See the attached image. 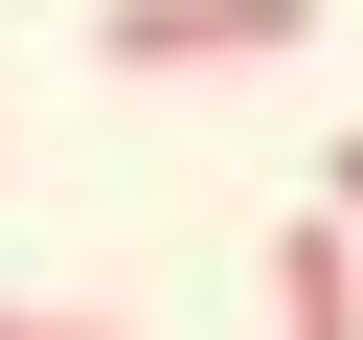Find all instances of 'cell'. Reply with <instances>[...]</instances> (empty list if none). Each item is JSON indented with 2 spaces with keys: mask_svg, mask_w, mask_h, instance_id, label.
Returning a JSON list of instances; mask_svg holds the SVG:
<instances>
[{
  "mask_svg": "<svg viewBox=\"0 0 363 340\" xmlns=\"http://www.w3.org/2000/svg\"><path fill=\"white\" fill-rule=\"evenodd\" d=\"M0 340H113V317H45V295H0Z\"/></svg>",
  "mask_w": 363,
  "mask_h": 340,
  "instance_id": "3",
  "label": "cell"
},
{
  "mask_svg": "<svg viewBox=\"0 0 363 340\" xmlns=\"http://www.w3.org/2000/svg\"><path fill=\"white\" fill-rule=\"evenodd\" d=\"M318 45V0H91V68H136V91H182V68H295Z\"/></svg>",
  "mask_w": 363,
  "mask_h": 340,
  "instance_id": "1",
  "label": "cell"
},
{
  "mask_svg": "<svg viewBox=\"0 0 363 340\" xmlns=\"http://www.w3.org/2000/svg\"><path fill=\"white\" fill-rule=\"evenodd\" d=\"M318 204H340V227H363V136H340V159H318Z\"/></svg>",
  "mask_w": 363,
  "mask_h": 340,
  "instance_id": "4",
  "label": "cell"
},
{
  "mask_svg": "<svg viewBox=\"0 0 363 340\" xmlns=\"http://www.w3.org/2000/svg\"><path fill=\"white\" fill-rule=\"evenodd\" d=\"M272 340H363V227H340V204L272 227Z\"/></svg>",
  "mask_w": 363,
  "mask_h": 340,
  "instance_id": "2",
  "label": "cell"
}]
</instances>
